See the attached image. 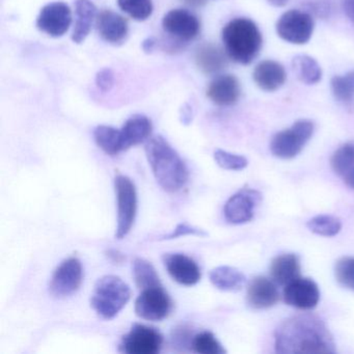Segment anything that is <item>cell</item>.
<instances>
[{"instance_id": "6da1fadb", "label": "cell", "mask_w": 354, "mask_h": 354, "mask_svg": "<svg viewBox=\"0 0 354 354\" xmlns=\"http://www.w3.org/2000/svg\"><path fill=\"white\" fill-rule=\"evenodd\" d=\"M277 353H335V344L325 323L314 315L291 317L274 335Z\"/></svg>"}, {"instance_id": "7a4b0ae2", "label": "cell", "mask_w": 354, "mask_h": 354, "mask_svg": "<svg viewBox=\"0 0 354 354\" xmlns=\"http://www.w3.org/2000/svg\"><path fill=\"white\" fill-rule=\"evenodd\" d=\"M157 183L167 192H177L187 183L189 173L177 151L161 136L149 138L145 146Z\"/></svg>"}, {"instance_id": "3957f363", "label": "cell", "mask_w": 354, "mask_h": 354, "mask_svg": "<svg viewBox=\"0 0 354 354\" xmlns=\"http://www.w3.org/2000/svg\"><path fill=\"white\" fill-rule=\"evenodd\" d=\"M225 53L241 65H250L260 53L263 38L254 21L248 18L232 20L223 30Z\"/></svg>"}, {"instance_id": "277c9868", "label": "cell", "mask_w": 354, "mask_h": 354, "mask_svg": "<svg viewBox=\"0 0 354 354\" xmlns=\"http://www.w3.org/2000/svg\"><path fill=\"white\" fill-rule=\"evenodd\" d=\"M131 298L129 286L115 275H105L97 281L91 297L93 310L105 320L115 318Z\"/></svg>"}, {"instance_id": "5b68a950", "label": "cell", "mask_w": 354, "mask_h": 354, "mask_svg": "<svg viewBox=\"0 0 354 354\" xmlns=\"http://www.w3.org/2000/svg\"><path fill=\"white\" fill-rule=\"evenodd\" d=\"M315 126L312 121L299 120L289 129L283 130L273 136L270 151L275 157L291 159L301 152L306 142L314 133Z\"/></svg>"}, {"instance_id": "8992f818", "label": "cell", "mask_w": 354, "mask_h": 354, "mask_svg": "<svg viewBox=\"0 0 354 354\" xmlns=\"http://www.w3.org/2000/svg\"><path fill=\"white\" fill-rule=\"evenodd\" d=\"M118 201V225L115 238L121 240L131 231L138 211V194L136 185L126 176L119 175L115 179Z\"/></svg>"}, {"instance_id": "52a82bcc", "label": "cell", "mask_w": 354, "mask_h": 354, "mask_svg": "<svg viewBox=\"0 0 354 354\" xmlns=\"http://www.w3.org/2000/svg\"><path fill=\"white\" fill-rule=\"evenodd\" d=\"M162 343V335L156 328L136 323L122 337L120 351L127 354H156L160 352Z\"/></svg>"}, {"instance_id": "ba28073f", "label": "cell", "mask_w": 354, "mask_h": 354, "mask_svg": "<svg viewBox=\"0 0 354 354\" xmlns=\"http://www.w3.org/2000/svg\"><path fill=\"white\" fill-rule=\"evenodd\" d=\"M314 20L306 12L291 10L281 16L277 24L279 38L291 44H306L312 38Z\"/></svg>"}, {"instance_id": "9c48e42d", "label": "cell", "mask_w": 354, "mask_h": 354, "mask_svg": "<svg viewBox=\"0 0 354 354\" xmlns=\"http://www.w3.org/2000/svg\"><path fill=\"white\" fill-rule=\"evenodd\" d=\"M84 281L82 262L77 258H69L55 269L49 291L57 298H65L78 291Z\"/></svg>"}, {"instance_id": "30bf717a", "label": "cell", "mask_w": 354, "mask_h": 354, "mask_svg": "<svg viewBox=\"0 0 354 354\" xmlns=\"http://www.w3.org/2000/svg\"><path fill=\"white\" fill-rule=\"evenodd\" d=\"M173 302L162 286L142 290L136 301V314L148 321H161L167 318Z\"/></svg>"}, {"instance_id": "8fae6325", "label": "cell", "mask_w": 354, "mask_h": 354, "mask_svg": "<svg viewBox=\"0 0 354 354\" xmlns=\"http://www.w3.org/2000/svg\"><path fill=\"white\" fill-rule=\"evenodd\" d=\"M71 24L72 13L69 6L59 1L45 6L37 18V28L53 38L64 36Z\"/></svg>"}, {"instance_id": "7c38bea8", "label": "cell", "mask_w": 354, "mask_h": 354, "mask_svg": "<svg viewBox=\"0 0 354 354\" xmlns=\"http://www.w3.org/2000/svg\"><path fill=\"white\" fill-rule=\"evenodd\" d=\"M165 32L180 42H189L200 34L201 24L196 16L187 10H171L162 20Z\"/></svg>"}, {"instance_id": "4fadbf2b", "label": "cell", "mask_w": 354, "mask_h": 354, "mask_svg": "<svg viewBox=\"0 0 354 354\" xmlns=\"http://www.w3.org/2000/svg\"><path fill=\"white\" fill-rule=\"evenodd\" d=\"M262 200L260 192L243 189L232 196L225 203L223 214L227 223L242 225L252 221L254 209Z\"/></svg>"}, {"instance_id": "5bb4252c", "label": "cell", "mask_w": 354, "mask_h": 354, "mask_svg": "<svg viewBox=\"0 0 354 354\" xmlns=\"http://www.w3.org/2000/svg\"><path fill=\"white\" fill-rule=\"evenodd\" d=\"M283 300L288 306L299 310H312L320 300V290L313 279L299 277L290 281L283 289Z\"/></svg>"}, {"instance_id": "9a60e30c", "label": "cell", "mask_w": 354, "mask_h": 354, "mask_svg": "<svg viewBox=\"0 0 354 354\" xmlns=\"http://www.w3.org/2000/svg\"><path fill=\"white\" fill-rule=\"evenodd\" d=\"M163 264L174 281L180 285H196L201 281L202 272L196 261L183 254H165Z\"/></svg>"}, {"instance_id": "2e32d148", "label": "cell", "mask_w": 354, "mask_h": 354, "mask_svg": "<svg viewBox=\"0 0 354 354\" xmlns=\"http://www.w3.org/2000/svg\"><path fill=\"white\" fill-rule=\"evenodd\" d=\"M96 26L101 38L113 45L123 44L129 32L125 18L111 10H104L97 16Z\"/></svg>"}, {"instance_id": "e0dca14e", "label": "cell", "mask_w": 354, "mask_h": 354, "mask_svg": "<svg viewBox=\"0 0 354 354\" xmlns=\"http://www.w3.org/2000/svg\"><path fill=\"white\" fill-rule=\"evenodd\" d=\"M241 88L237 78L233 75H221L211 82L207 96L218 106H231L240 98Z\"/></svg>"}, {"instance_id": "ac0fdd59", "label": "cell", "mask_w": 354, "mask_h": 354, "mask_svg": "<svg viewBox=\"0 0 354 354\" xmlns=\"http://www.w3.org/2000/svg\"><path fill=\"white\" fill-rule=\"evenodd\" d=\"M279 299V292L274 281L258 277L252 279L248 290V302L252 308L264 310L274 306Z\"/></svg>"}, {"instance_id": "d6986e66", "label": "cell", "mask_w": 354, "mask_h": 354, "mask_svg": "<svg viewBox=\"0 0 354 354\" xmlns=\"http://www.w3.org/2000/svg\"><path fill=\"white\" fill-rule=\"evenodd\" d=\"M252 77L261 90L274 92L285 84L287 75L281 64L267 59L257 65Z\"/></svg>"}, {"instance_id": "ffe728a7", "label": "cell", "mask_w": 354, "mask_h": 354, "mask_svg": "<svg viewBox=\"0 0 354 354\" xmlns=\"http://www.w3.org/2000/svg\"><path fill=\"white\" fill-rule=\"evenodd\" d=\"M152 130V122L146 115H132L121 129L124 151L147 142L150 138Z\"/></svg>"}, {"instance_id": "44dd1931", "label": "cell", "mask_w": 354, "mask_h": 354, "mask_svg": "<svg viewBox=\"0 0 354 354\" xmlns=\"http://www.w3.org/2000/svg\"><path fill=\"white\" fill-rule=\"evenodd\" d=\"M97 18V8L90 0H76L75 26L72 40L76 44H82L92 30Z\"/></svg>"}, {"instance_id": "7402d4cb", "label": "cell", "mask_w": 354, "mask_h": 354, "mask_svg": "<svg viewBox=\"0 0 354 354\" xmlns=\"http://www.w3.org/2000/svg\"><path fill=\"white\" fill-rule=\"evenodd\" d=\"M271 277L275 283L286 286L300 274V260L297 254H285L277 257L271 263Z\"/></svg>"}, {"instance_id": "603a6c76", "label": "cell", "mask_w": 354, "mask_h": 354, "mask_svg": "<svg viewBox=\"0 0 354 354\" xmlns=\"http://www.w3.org/2000/svg\"><path fill=\"white\" fill-rule=\"evenodd\" d=\"M211 283L221 291H239L246 283L241 271L231 266H218L209 273Z\"/></svg>"}, {"instance_id": "cb8c5ba5", "label": "cell", "mask_w": 354, "mask_h": 354, "mask_svg": "<svg viewBox=\"0 0 354 354\" xmlns=\"http://www.w3.org/2000/svg\"><path fill=\"white\" fill-rule=\"evenodd\" d=\"M196 62L204 73L215 74L227 66V57L216 45L205 44L196 50Z\"/></svg>"}, {"instance_id": "d4e9b609", "label": "cell", "mask_w": 354, "mask_h": 354, "mask_svg": "<svg viewBox=\"0 0 354 354\" xmlns=\"http://www.w3.org/2000/svg\"><path fill=\"white\" fill-rule=\"evenodd\" d=\"M94 138L99 148L109 156H115L124 151L121 129L100 125L95 129Z\"/></svg>"}, {"instance_id": "484cf974", "label": "cell", "mask_w": 354, "mask_h": 354, "mask_svg": "<svg viewBox=\"0 0 354 354\" xmlns=\"http://www.w3.org/2000/svg\"><path fill=\"white\" fill-rule=\"evenodd\" d=\"M294 73L302 84H316L322 77V70L316 59L308 55H297L292 61Z\"/></svg>"}, {"instance_id": "4316f807", "label": "cell", "mask_w": 354, "mask_h": 354, "mask_svg": "<svg viewBox=\"0 0 354 354\" xmlns=\"http://www.w3.org/2000/svg\"><path fill=\"white\" fill-rule=\"evenodd\" d=\"M132 270H133V279L138 289L145 290L162 286L156 269L149 261L142 258H136L134 260Z\"/></svg>"}, {"instance_id": "83f0119b", "label": "cell", "mask_w": 354, "mask_h": 354, "mask_svg": "<svg viewBox=\"0 0 354 354\" xmlns=\"http://www.w3.org/2000/svg\"><path fill=\"white\" fill-rule=\"evenodd\" d=\"M331 91L339 102L350 104L354 101V70L345 75L335 76L331 80Z\"/></svg>"}, {"instance_id": "f1b7e54d", "label": "cell", "mask_w": 354, "mask_h": 354, "mask_svg": "<svg viewBox=\"0 0 354 354\" xmlns=\"http://www.w3.org/2000/svg\"><path fill=\"white\" fill-rule=\"evenodd\" d=\"M308 227L317 235L333 237L339 233L342 223L337 217L331 215H318L308 221Z\"/></svg>"}, {"instance_id": "f546056e", "label": "cell", "mask_w": 354, "mask_h": 354, "mask_svg": "<svg viewBox=\"0 0 354 354\" xmlns=\"http://www.w3.org/2000/svg\"><path fill=\"white\" fill-rule=\"evenodd\" d=\"M331 167L337 175L344 176L354 167V142L339 147L330 160Z\"/></svg>"}, {"instance_id": "4dcf8cb0", "label": "cell", "mask_w": 354, "mask_h": 354, "mask_svg": "<svg viewBox=\"0 0 354 354\" xmlns=\"http://www.w3.org/2000/svg\"><path fill=\"white\" fill-rule=\"evenodd\" d=\"M122 11L138 21L149 19L153 13L152 0H118Z\"/></svg>"}, {"instance_id": "1f68e13d", "label": "cell", "mask_w": 354, "mask_h": 354, "mask_svg": "<svg viewBox=\"0 0 354 354\" xmlns=\"http://www.w3.org/2000/svg\"><path fill=\"white\" fill-rule=\"evenodd\" d=\"M192 349L201 354H223L225 349L211 331H202L192 339Z\"/></svg>"}, {"instance_id": "d6a6232c", "label": "cell", "mask_w": 354, "mask_h": 354, "mask_svg": "<svg viewBox=\"0 0 354 354\" xmlns=\"http://www.w3.org/2000/svg\"><path fill=\"white\" fill-rule=\"evenodd\" d=\"M335 279L346 289L354 291V258L344 257L335 264Z\"/></svg>"}, {"instance_id": "836d02e7", "label": "cell", "mask_w": 354, "mask_h": 354, "mask_svg": "<svg viewBox=\"0 0 354 354\" xmlns=\"http://www.w3.org/2000/svg\"><path fill=\"white\" fill-rule=\"evenodd\" d=\"M215 162L223 169L227 171H241L248 167V161L241 155L233 154L227 151L217 149L214 152Z\"/></svg>"}, {"instance_id": "e575fe53", "label": "cell", "mask_w": 354, "mask_h": 354, "mask_svg": "<svg viewBox=\"0 0 354 354\" xmlns=\"http://www.w3.org/2000/svg\"><path fill=\"white\" fill-rule=\"evenodd\" d=\"M182 236H198V237H206L208 234L204 230L198 229V227H192L187 223H179L173 231L167 235L161 236L159 240H171L176 238L182 237Z\"/></svg>"}, {"instance_id": "d590c367", "label": "cell", "mask_w": 354, "mask_h": 354, "mask_svg": "<svg viewBox=\"0 0 354 354\" xmlns=\"http://www.w3.org/2000/svg\"><path fill=\"white\" fill-rule=\"evenodd\" d=\"M115 82V75L111 69L101 70L96 76V84L102 92H109L113 86Z\"/></svg>"}, {"instance_id": "8d00e7d4", "label": "cell", "mask_w": 354, "mask_h": 354, "mask_svg": "<svg viewBox=\"0 0 354 354\" xmlns=\"http://www.w3.org/2000/svg\"><path fill=\"white\" fill-rule=\"evenodd\" d=\"M343 9L348 19L354 24V0H344Z\"/></svg>"}, {"instance_id": "74e56055", "label": "cell", "mask_w": 354, "mask_h": 354, "mask_svg": "<svg viewBox=\"0 0 354 354\" xmlns=\"http://www.w3.org/2000/svg\"><path fill=\"white\" fill-rule=\"evenodd\" d=\"M107 257H109L113 263H122L124 259H125L123 254L115 250H109V252H107Z\"/></svg>"}, {"instance_id": "f35d334b", "label": "cell", "mask_w": 354, "mask_h": 354, "mask_svg": "<svg viewBox=\"0 0 354 354\" xmlns=\"http://www.w3.org/2000/svg\"><path fill=\"white\" fill-rule=\"evenodd\" d=\"M155 46H156V41L154 38H148L142 42V49L145 53H151L154 50Z\"/></svg>"}, {"instance_id": "ab89813d", "label": "cell", "mask_w": 354, "mask_h": 354, "mask_svg": "<svg viewBox=\"0 0 354 354\" xmlns=\"http://www.w3.org/2000/svg\"><path fill=\"white\" fill-rule=\"evenodd\" d=\"M344 182L348 187L354 189V167H352L350 171H348L345 175L343 176Z\"/></svg>"}, {"instance_id": "60d3db41", "label": "cell", "mask_w": 354, "mask_h": 354, "mask_svg": "<svg viewBox=\"0 0 354 354\" xmlns=\"http://www.w3.org/2000/svg\"><path fill=\"white\" fill-rule=\"evenodd\" d=\"M182 123L186 124V125H188V124L192 122V109H190V107L188 106L187 104L185 105V107H184L183 111H182Z\"/></svg>"}, {"instance_id": "b9f144b4", "label": "cell", "mask_w": 354, "mask_h": 354, "mask_svg": "<svg viewBox=\"0 0 354 354\" xmlns=\"http://www.w3.org/2000/svg\"><path fill=\"white\" fill-rule=\"evenodd\" d=\"M184 3L192 8H201L206 3L207 0H183Z\"/></svg>"}, {"instance_id": "7bdbcfd3", "label": "cell", "mask_w": 354, "mask_h": 354, "mask_svg": "<svg viewBox=\"0 0 354 354\" xmlns=\"http://www.w3.org/2000/svg\"><path fill=\"white\" fill-rule=\"evenodd\" d=\"M268 3L274 7L281 8L287 5L288 0H268Z\"/></svg>"}]
</instances>
